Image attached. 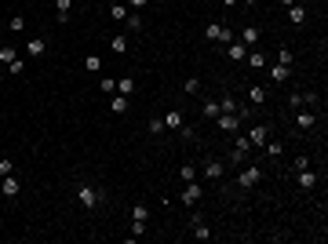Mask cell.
Returning a JSON list of instances; mask_svg holds the SVG:
<instances>
[{
	"label": "cell",
	"mask_w": 328,
	"mask_h": 244,
	"mask_svg": "<svg viewBox=\"0 0 328 244\" xmlns=\"http://www.w3.org/2000/svg\"><path fill=\"white\" fill-rule=\"evenodd\" d=\"M77 201H80V208H99L102 201H106V190H99V186H88V182H77Z\"/></svg>",
	"instance_id": "obj_1"
},
{
	"label": "cell",
	"mask_w": 328,
	"mask_h": 244,
	"mask_svg": "<svg viewBox=\"0 0 328 244\" xmlns=\"http://www.w3.org/2000/svg\"><path fill=\"white\" fill-rule=\"evenodd\" d=\"M204 36H208L212 44H230V40H237V36H233V30H230V26H222V22L204 26Z\"/></svg>",
	"instance_id": "obj_2"
},
{
	"label": "cell",
	"mask_w": 328,
	"mask_h": 244,
	"mask_svg": "<svg viewBox=\"0 0 328 244\" xmlns=\"http://www.w3.org/2000/svg\"><path fill=\"white\" fill-rule=\"evenodd\" d=\"M262 182V168L259 164H248L245 172H237V186L241 190H252V186H259Z\"/></svg>",
	"instance_id": "obj_3"
},
{
	"label": "cell",
	"mask_w": 328,
	"mask_h": 244,
	"mask_svg": "<svg viewBox=\"0 0 328 244\" xmlns=\"http://www.w3.org/2000/svg\"><path fill=\"white\" fill-rule=\"evenodd\" d=\"M222 172H226V161H219V157H212V161L204 164V179H212V182H219Z\"/></svg>",
	"instance_id": "obj_4"
},
{
	"label": "cell",
	"mask_w": 328,
	"mask_h": 244,
	"mask_svg": "<svg viewBox=\"0 0 328 244\" xmlns=\"http://www.w3.org/2000/svg\"><path fill=\"white\" fill-rule=\"evenodd\" d=\"M201 197H204V190H201V186H197V179H193V182H186V190H182V197H179V201L193 208V204L201 201Z\"/></svg>",
	"instance_id": "obj_5"
},
{
	"label": "cell",
	"mask_w": 328,
	"mask_h": 244,
	"mask_svg": "<svg viewBox=\"0 0 328 244\" xmlns=\"http://www.w3.org/2000/svg\"><path fill=\"white\" fill-rule=\"evenodd\" d=\"M215 124H219V131L233 135V131H237V124H241V117H237V113H219V117H215Z\"/></svg>",
	"instance_id": "obj_6"
},
{
	"label": "cell",
	"mask_w": 328,
	"mask_h": 244,
	"mask_svg": "<svg viewBox=\"0 0 328 244\" xmlns=\"http://www.w3.org/2000/svg\"><path fill=\"white\" fill-rule=\"evenodd\" d=\"M44 51H48V40H44V36H30V44H26V55H30V59H40Z\"/></svg>",
	"instance_id": "obj_7"
},
{
	"label": "cell",
	"mask_w": 328,
	"mask_h": 244,
	"mask_svg": "<svg viewBox=\"0 0 328 244\" xmlns=\"http://www.w3.org/2000/svg\"><path fill=\"white\" fill-rule=\"evenodd\" d=\"M295 186H299V190H314V186H317V172H310V168H303V172L295 175Z\"/></svg>",
	"instance_id": "obj_8"
},
{
	"label": "cell",
	"mask_w": 328,
	"mask_h": 244,
	"mask_svg": "<svg viewBox=\"0 0 328 244\" xmlns=\"http://www.w3.org/2000/svg\"><path fill=\"white\" fill-rule=\"evenodd\" d=\"M317 124V113H310V109H299V113H295V128L299 131H310Z\"/></svg>",
	"instance_id": "obj_9"
},
{
	"label": "cell",
	"mask_w": 328,
	"mask_h": 244,
	"mask_svg": "<svg viewBox=\"0 0 328 244\" xmlns=\"http://www.w3.org/2000/svg\"><path fill=\"white\" fill-rule=\"evenodd\" d=\"M288 77H292V66H281V62L270 66V80H274V84H285Z\"/></svg>",
	"instance_id": "obj_10"
},
{
	"label": "cell",
	"mask_w": 328,
	"mask_h": 244,
	"mask_svg": "<svg viewBox=\"0 0 328 244\" xmlns=\"http://www.w3.org/2000/svg\"><path fill=\"white\" fill-rule=\"evenodd\" d=\"M266 139H270V128H266V124H255V128L248 131V142H252V146H262Z\"/></svg>",
	"instance_id": "obj_11"
},
{
	"label": "cell",
	"mask_w": 328,
	"mask_h": 244,
	"mask_svg": "<svg viewBox=\"0 0 328 244\" xmlns=\"http://www.w3.org/2000/svg\"><path fill=\"white\" fill-rule=\"evenodd\" d=\"M0 190H4V197H18V190H22V182H18L15 175H4V179H0Z\"/></svg>",
	"instance_id": "obj_12"
},
{
	"label": "cell",
	"mask_w": 328,
	"mask_h": 244,
	"mask_svg": "<svg viewBox=\"0 0 328 244\" xmlns=\"http://www.w3.org/2000/svg\"><path fill=\"white\" fill-rule=\"evenodd\" d=\"M109 109H113L117 117H124L128 109H131V102H128V95H109Z\"/></svg>",
	"instance_id": "obj_13"
},
{
	"label": "cell",
	"mask_w": 328,
	"mask_h": 244,
	"mask_svg": "<svg viewBox=\"0 0 328 244\" xmlns=\"http://www.w3.org/2000/svg\"><path fill=\"white\" fill-rule=\"evenodd\" d=\"M288 22H292V26H303V22H306V7H303V4H288Z\"/></svg>",
	"instance_id": "obj_14"
},
{
	"label": "cell",
	"mask_w": 328,
	"mask_h": 244,
	"mask_svg": "<svg viewBox=\"0 0 328 244\" xmlns=\"http://www.w3.org/2000/svg\"><path fill=\"white\" fill-rule=\"evenodd\" d=\"M193 241H212V230L204 226V219H193V233H190Z\"/></svg>",
	"instance_id": "obj_15"
},
{
	"label": "cell",
	"mask_w": 328,
	"mask_h": 244,
	"mask_svg": "<svg viewBox=\"0 0 328 244\" xmlns=\"http://www.w3.org/2000/svg\"><path fill=\"white\" fill-rule=\"evenodd\" d=\"M161 120H164V128H172V131H179V128L186 124V120H182V113H179V109H172V113H164Z\"/></svg>",
	"instance_id": "obj_16"
},
{
	"label": "cell",
	"mask_w": 328,
	"mask_h": 244,
	"mask_svg": "<svg viewBox=\"0 0 328 244\" xmlns=\"http://www.w3.org/2000/svg\"><path fill=\"white\" fill-rule=\"evenodd\" d=\"M245 55H248V44L230 40V59H233V62H245Z\"/></svg>",
	"instance_id": "obj_17"
},
{
	"label": "cell",
	"mask_w": 328,
	"mask_h": 244,
	"mask_svg": "<svg viewBox=\"0 0 328 244\" xmlns=\"http://www.w3.org/2000/svg\"><path fill=\"white\" fill-rule=\"evenodd\" d=\"M266 95H270L266 88H248V106H262V102H266Z\"/></svg>",
	"instance_id": "obj_18"
},
{
	"label": "cell",
	"mask_w": 328,
	"mask_h": 244,
	"mask_svg": "<svg viewBox=\"0 0 328 244\" xmlns=\"http://www.w3.org/2000/svg\"><path fill=\"white\" fill-rule=\"evenodd\" d=\"M117 95H135V77H120L117 80Z\"/></svg>",
	"instance_id": "obj_19"
},
{
	"label": "cell",
	"mask_w": 328,
	"mask_h": 244,
	"mask_svg": "<svg viewBox=\"0 0 328 244\" xmlns=\"http://www.w3.org/2000/svg\"><path fill=\"white\" fill-rule=\"evenodd\" d=\"M237 40H241V44H248V48H252V44L259 40V30H255V26H245V30H241V36H237Z\"/></svg>",
	"instance_id": "obj_20"
},
{
	"label": "cell",
	"mask_w": 328,
	"mask_h": 244,
	"mask_svg": "<svg viewBox=\"0 0 328 244\" xmlns=\"http://www.w3.org/2000/svg\"><path fill=\"white\" fill-rule=\"evenodd\" d=\"M109 18H113V22H124V18H128V4H120V0L109 4Z\"/></svg>",
	"instance_id": "obj_21"
},
{
	"label": "cell",
	"mask_w": 328,
	"mask_h": 244,
	"mask_svg": "<svg viewBox=\"0 0 328 244\" xmlns=\"http://www.w3.org/2000/svg\"><path fill=\"white\" fill-rule=\"evenodd\" d=\"M109 48H113V55H128V36H124V33H117L113 40H109Z\"/></svg>",
	"instance_id": "obj_22"
},
{
	"label": "cell",
	"mask_w": 328,
	"mask_h": 244,
	"mask_svg": "<svg viewBox=\"0 0 328 244\" xmlns=\"http://www.w3.org/2000/svg\"><path fill=\"white\" fill-rule=\"evenodd\" d=\"M70 7H73V0H55V11H59V22H70Z\"/></svg>",
	"instance_id": "obj_23"
},
{
	"label": "cell",
	"mask_w": 328,
	"mask_h": 244,
	"mask_svg": "<svg viewBox=\"0 0 328 244\" xmlns=\"http://www.w3.org/2000/svg\"><path fill=\"white\" fill-rule=\"evenodd\" d=\"M99 91L102 95H117V80L113 77H99Z\"/></svg>",
	"instance_id": "obj_24"
},
{
	"label": "cell",
	"mask_w": 328,
	"mask_h": 244,
	"mask_svg": "<svg viewBox=\"0 0 328 244\" xmlns=\"http://www.w3.org/2000/svg\"><path fill=\"white\" fill-rule=\"evenodd\" d=\"M262 146H266V157H270V161H277V157L285 153V142H270V139H266Z\"/></svg>",
	"instance_id": "obj_25"
},
{
	"label": "cell",
	"mask_w": 328,
	"mask_h": 244,
	"mask_svg": "<svg viewBox=\"0 0 328 244\" xmlns=\"http://www.w3.org/2000/svg\"><path fill=\"white\" fill-rule=\"evenodd\" d=\"M124 26H128V33L143 30V18H139V11H128V18H124Z\"/></svg>",
	"instance_id": "obj_26"
},
{
	"label": "cell",
	"mask_w": 328,
	"mask_h": 244,
	"mask_svg": "<svg viewBox=\"0 0 328 244\" xmlns=\"http://www.w3.org/2000/svg\"><path fill=\"white\" fill-rule=\"evenodd\" d=\"M84 70L88 73H102V59L99 55H88V59H84Z\"/></svg>",
	"instance_id": "obj_27"
},
{
	"label": "cell",
	"mask_w": 328,
	"mask_h": 244,
	"mask_svg": "<svg viewBox=\"0 0 328 244\" xmlns=\"http://www.w3.org/2000/svg\"><path fill=\"white\" fill-rule=\"evenodd\" d=\"M245 62L252 66V70H262V66H266V59H262L259 51H248V55H245Z\"/></svg>",
	"instance_id": "obj_28"
},
{
	"label": "cell",
	"mask_w": 328,
	"mask_h": 244,
	"mask_svg": "<svg viewBox=\"0 0 328 244\" xmlns=\"http://www.w3.org/2000/svg\"><path fill=\"white\" fill-rule=\"evenodd\" d=\"M146 131H149V135H161V131H164V120H161V117H149V120H146Z\"/></svg>",
	"instance_id": "obj_29"
},
{
	"label": "cell",
	"mask_w": 328,
	"mask_h": 244,
	"mask_svg": "<svg viewBox=\"0 0 328 244\" xmlns=\"http://www.w3.org/2000/svg\"><path fill=\"white\" fill-rule=\"evenodd\" d=\"M303 106H306L303 91H292V95H288V109H303Z\"/></svg>",
	"instance_id": "obj_30"
},
{
	"label": "cell",
	"mask_w": 328,
	"mask_h": 244,
	"mask_svg": "<svg viewBox=\"0 0 328 244\" xmlns=\"http://www.w3.org/2000/svg\"><path fill=\"white\" fill-rule=\"evenodd\" d=\"M131 219H135V222H146V219H149V208H146V204H135V208H131Z\"/></svg>",
	"instance_id": "obj_31"
},
{
	"label": "cell",
	"mask_w": 328,
	"mask_h": 244,
	"mask_svg": "<svg viewBox=\"0 0 328 244\" xmlns=\"http://www.w3.org/2000/svg\"><path fill=\"white\" fill-rule=\"evenodd\" d=\"M179 179H182V182H193V179H197V168H193V164H182V168H179Z\"/></svg>",
	"instance_id": "obj_32"
},
{
	"label": "cell",
	"mask_w": 328,
	"mask_h": 244,
	"mask_svg": "<svg viewBox=\"0 0 328 244\" xmlns=\"http://www.w3.org/2000/svg\"><path fill=\"white\" fill-rule=\"evenodd\" d=\"M219 109H222V113H237V102H233L230 95H222L219 99Z\"/></svg>",
	"instance_id": "obj_33"
},
{
	"label": "cell",
	"mask_w": 328,
	"mask_h": 244,
	"mask_svg": "<svg viewBox=\"0 0 328 244\" xmlns=\"http://www.w3.org/2000/svg\"><path fill=\"white\" fill-rule=\"evenodd\" d=\"M22 70H26L22 59H11V62H7V73H11V77H22Z\"/></svg>",
	"instance_id": "obj_34"
},
{
	"label": "cell",
	"mask_w": 328,
	"mask_h": 244,
	"mask_svg": "<svg viewBox=\"0 0 328 244\" xmlns=\"http://www.w3.org/2000/svg\"><path fill=\"white\" fill-rule=\"evenodd\" d=\"M182 91H186V95H197V91H201V80H197V77H186Z\"/></svg>",
	"instance_id": "obj_35"
},
{
	"label": "cell",
	"mask_w": 328,
	"mask_h": 244,
	"mask_svg": "<svg viewBox=\"0 0 328 244\" xmlns=\"http://www.w3.org/2000/svg\"><path fill=\"white\" fill-rule=\"evenodd\" d=\"M11 172H15V161H11V157H0V179L11 175Z\"/></svg>",
	"instance_id": "obj_36"
},
{
	"label": "cell",
	"mask_w": 328,
	"mask_h": 244,
	"mask_svg": "<svg viewBox=\"0 0 328 244\" xmlns=\"http://www.w3.org/2000/svg\"><path fill=\"white\" fill-rule=\"evenodd\" d=\"M143 233H146V222H135V219H131V233H128V237H131V241H139Z\"/></svg>",
	"instance_id": "obj_37"
},
{
	"label": "cell",
	"mask_w": 328,
	"mask_h": 244,
	"mask_svg": "<svg viewBox=\"0 0 328 244\" xmlns=\"http://www.w3.org/2000/svg\"><path fill=\"white\" fill-rule=\"evenodd\" d=\"M7 30H15V33L26 30V18H22V15H11V18H7Z\"/></svg>",
	"instance_id": "obj_38"
},
{
	"label": "cell",
	"mask_w": 328,
	"mask_h": 244,
	"mask_svg": "<svg viewBox=\"0 0 328 244\" xmlns=\"http://www.w3.org/2000/svg\"><path fill=\"white\" fill-rule=\"evenodd\" d=\"M11 59H18V51H15V48H0V66H7Z\"/></svg>",
	"instance_id": "obj_39"
},
{
	"label": "cell",
	"mask_w": 328,
	"mask_h": 244,
	"mask_svg": "<svg viewBox=\"0 0 328 244\" xmlns=\"http://www.w3.org/2000/svg\"><path fill=\"white\" fill-rule=\"evenodd\" d=\"M201 113H204V117H219L222 109H219V102H204V109H201Z\"/></svg>",
	"instance_id": "obj_40"
},
{
	"label": "cell",
	"mask_w": 328,
	"mask_h": 244,
	"mask_svg": "<svg viewBox=\"0 0 328 244\" xmlns=\"http://www.w3.org/2000/svg\"><path fill=\"white\" fill-rule=\"evenodd\" d=\"M179 135L186 139V142H193V139H197V128H190V124H182V128H179Z\"/></svg>",
	"instance_id": "obj_41"
},
{
	"label": "cell",
	"mask_w": 328,
	"mask_h": 244,
	"mask_svg": "<svg viewBox=\"0 0 328 244\" xmlns=\"http://www.w3.org/2000/svg\"><path fill=\"white\" fill-rule=\"evenodd\" d=\"M277 62H281V66H292V51L281 48V51H277Z\"/></svg>",
	"instance_id": "obj_42"
},
{
	"label": "cell",
	"mask_w": 328,
	"mask_h": 244,
	"mask_svg": "<svg viewBox=\"0 0 328 244\" xmlns=\"http://www.w3.org/2000/svg\"><path fill=\"white\" fill-rule=\"evenodd\" d=\"M303 168H310V157H306V153L295 157V172H303Z\"/></svg>",
	"instance_id": "obj_43"
},
{
	"label": "cell",
	"mask_w": 328,
	"mask_h": 244,
	"mask_svg": "<svg viewBox=\"0 0 328 244\" xmlns=\"http://www.w3.org/2000/svg\"><path fill=\"white\" fill-rule=\"evenodd\" d=\"M128 7H131V11H143V7H146V0H128Z\"/></svg>",
	"instance_id": "obj_44"
},
{
	"label": "cell",
	"mask_w": 328,
	"mask_h": 244,
	"mask_svg": "<svg viewBox=\"0 0 328 244\" xmlns=\"http://www.w3.org/2000/svg\"><path fill=\"white\" fill-rule=\"evenodd\" d=\"M233 4H241V0H222V7H233Z\"/></svg>",
	"instance_id": "obj_45"
},
{
	"label": "cell",
	"mask_w": 328,
	"mask_h": 244,
	"mask_svg": "<svg viewBox=\"0 0 328 244\" xmlns=\"http://www.w3.org/2000/svg\"><path fill=\"white\" fill-rule=\"evenodd\" d=\"M241 4H259V0H241Z\"/></svg>",
	"instance_id": "obj_46"
},
{
	"label": "cell",
	"mask_w": 328,
	"mask_h": 244,
	"mask_svg": "<svg viewBox=\"0 0 328 244\" xmlns=\"http://www.w3.org/2000/svg\"><path fill=\"white\" fill-rule=\"evenodd\" d=\"M0 30H4V22H0Z\"/></svg>",
	"instance_id": "obj_47"
}]
</instances>
